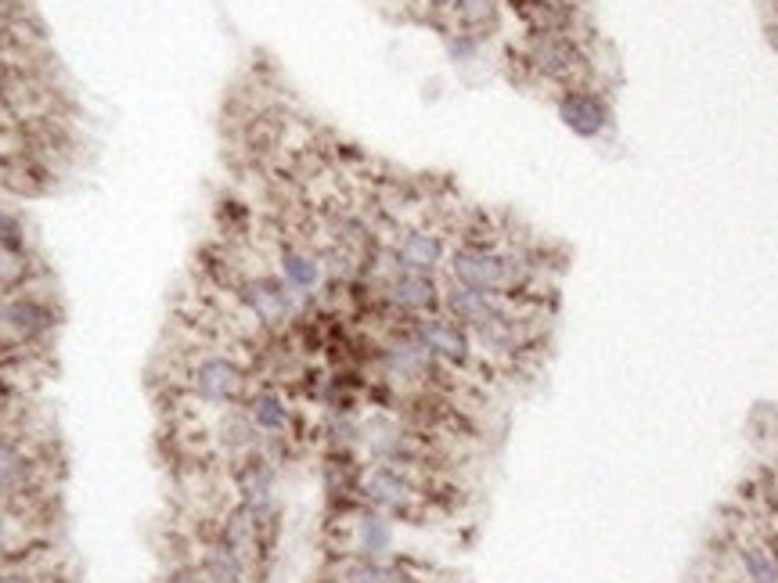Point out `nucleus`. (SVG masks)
Here are the masks:
<instances>
[{
	"instance_id": "nucleus-1",
	"label": "nucleus",
	"mask_w": 778,
	"mask_h": 583,
	"mask_svg": "<svg viewBox=\"0 0 778 583\" xmlns=\"http://www.w3.org/2000/svg\"><path fill=\"white\" fill-rule=\"evenodd\" d=\"M238 306L246 310L259 328L267 332H282L299 317L303 299L293 288L285 285V278L278 270H253L238 281L235 288Z\"/></svg>"
},
{
	"instance_id": "nucleus-2",
	"label": "nucleus",
	"mask_w": 778,
	"mask_h": 583,
	"mask_svg": "<svg viewBox=\"0 0 778 583\" xmlns=\"http://www.w3.org/2000/svg\"><path fill=\"white\" fill-rule=\"evenodd\" d=\"M372 270H375V281H378V296H383V303L396 314L422 317V314L440 310V303H444V285L430 278V274L396 267L390 249L378 253V264Z\"/></svg>"
},
{
	"instance_id": "nucleus-3",
	"label": "nucleus",
	"mask_w": 778,
	"mask_h": 583,
	"mask_svg": "<svg viewBox=\"0 0 778 583\" xmlns=\"http://www.w3.org/2000/svg\"><path fill=\"white\" fill-rule=\"evenodd\" d=\"M444 270L451 285L512 299V274L505 249H491V245H476V241L457 245V249H451Z\"/></svg>"
},
{
	"instance_id": "nucleus-4",
	"label": "nucleus",
	"mask_w": 778,
	"mask_h": 583,
	"mask_svg": "<svg viewBox=\"0 0 778 583\" xmlns=\"http://www.w3.org/2000/svg\"><path fill=\"white\" fill-rule=\"evenodd\" d=\"M188 389L203 404L235 407L249 396V372L227 353H203L188 367Z\"/></svg>"
},
{
	"instance_id": "nucleus-5",
	"label": "nucleus",
	"mask_w": 778,
	"mask_h": 583,
	"mask_svg": "<svg viewBox=\"0 0 778 583\" xmlns=\"http://www.w3.org/2000/svg\"><path fill=\"white\" fill-rule=\"evenodd\" d=\"M361 497L386 515H411L422 504V486L404 465L372 462L361 475Z\"/></svg>"
},
{
	"instance_id": "nucleus-6",
	"label": "nucleus",
	"mask_w": 778,
	"mask_h": 583,
	"mask_svg": "<svg viewBox=\"0 0 778 583\" xmlns=\"http://www.w3.org/2000/svg\"><path fill=\"white\" fill-rule=\"evenodd\" d=\"M378 360H383L386 378L396 382V386H407V389L433 386L440 367H444L430 349L415 339V332H401V335H393V339H386L383 353H378Z\"/></svg>"
},
{
	"instance_id": "nucleus-7",
	"label": "nucleus",
	"mask_w": 778,
	"mask_h": 583,
	"mask_svg": "<svg viewBox=\"0 0 778 583\" xmlns=\"http://www.w3.org/2000/svg\"><path fill=\"white\" fill-rule=\"evenodd\" d=\"M411 332H415V339L430 349L444 367H472V364H476L480 349H476V343H472V335L457 325L454 317H447L444 310L415 317Z\"/></svg>"
},
{
	"instance_id": "nucleus-8",
	"label": "nucleus",
	"mask_w": 778,
	"mask_h": 583,
	"mask_svg": "<svg viewBox=\"0 0 778 583\" xmlns=\"http://www.w3.org/2000/svg\"><path fill=\"white\" fill-rule=\"evenodd\" d=\"M440 310H444L447 317H454L457 325H462L469 335H476L483 328L491 325H501V320H509L515 314V303L509 296H491V292H472V288H462V285H444V303H440Z\"/></svg>"
},
{
	"instance_id": "nucleus-9",
	"label": "nucleus",
	"mask_w": 778,
	"mask_h": 583,
	"mask_svg": "<svg viewBox=\"0 0 778 583\" xmlns=\"http://www.w3.org/2000/svg\"><path fill=\"white\" fill-rule=\"evenodd\" d=\"M361 447L372 454V462H386V465H418L422 462V439L404 428L396 418L386 414H372L368 422L361 425Z\"/></svg>"
},
{
	"instance_id": "nucleus-10",
	"label": "nucleus",
	"mask_w": 778,
	"mask_h": 583,
	"mask_svg": "<svg viewBox=\"0 0 778 583\" xmlns=\"http://www.w3.org/2000/svg\"><path fill=\"white\" fill-rule=\"evenodd\" d=\"M274 486H278V472H274L270 457L264 451L238 457V468H235L238 504L256 518V526H264L274 515Z\"/></svg>"
},
{
	"instance_id": "nucleus-11",
	"label": "nucleus",
	"mask_w": 778,
	"mask_h": 583,
	"mask_svg": "<svg viewBox=\"0 0 778 583\" xmlns=\"http://www.w3.org/2000/svg\"><path fill=\"white\" fill-rule=\"evenodd\" d=\"M390 256L396 267L415 270V274H430V278H440V270L447 267V241L436 231H425V227H407V231L396 235V241L390 245Z\"/></svg>"
},
{
	"instance_id": "nucleus-12",
	"label": "nucleus",
	"mask_w": 778,
	"mask_h": 583,
	"mask_svg": "<svg viewBox=\"0 0 778 583\" xmlns=\"http://www.w3.org/2000/svg\"><path fill=\"white\" fill-rule=\"evenodd\" d=\"M555 109H559V119L567 122L577 137H584V141L602 137L609 130V122H613V105L588 87H570L567 95L559 98Z\"/></svg>"
},
{
	"instance_id": "nucleus-13",
	"label": "nucleus",
	"mask_w": 778,
	"mask_h": 583,
	"mask_svg": "<svg viewBox=\"0 0 778 583\" xmlns=\"http://www.w3.org/2000/svg\"><path fill=\"white\" fill-rule=\"evenodd\" d=\"M51 328V310L40 299L14 296L0 303V335L8 343H33Z\"/></svg>"
},
{
	"instance_id": "nucleus-14",
	"label": "nucleus",
	"mask_w": 778,
	"mask_h": 583,
	"mask_svg": "<svg viewBox=\"0 0 778 583\" xmlns=\"http://www.w3.org/2000/svg\"><path fill=\"white\" fill-rule=\"evenodd\" d=\"M274 264H278V274H282L285 285L293 288L299 299L317 296V288L325 285L322 259H317V253L303 249V245H293V241L278 245V256H274Z\"/></svg>"
},
{
	"instance_id": "nucleus-15",
	"label": "nucleus",
	"mask_w": 778,
	"mask_h": 583,
	"mask_svg": "<svg viewBox=\"0 0 778 583\" xmlns=\"http://www.w3.org/2000/svg\"><path fill=\"white\" fill-rule=\"evenodd\" d=\"M349 544H354V555L361 559H393V551H396L393 515L378 508H364L354 518V526H349Z\"/></svg>"
},
{
	"instance_id": "nucleus-16",
	"label": "nucleus",
	"mask_w": 778,
	"mask_h": 583,
	"mask_svg": "<svg viewBox=\"0 0 778 583\" xmlns=\"http://www.w3.org/2000/svg\"><path fill=\"white\" fill-rule=\"evenodd\" d=\"M530 66L541 76H548V80H567V76H573L577 66H581V55H577V48L567 37L541 33L530 43Z\"/></svg>"
},
{
	"instance_id": "nucleus-17",
	"label": "nucleus",
	"mask_w": 778,
	"mask_h": 583,
	"mask_svg": "<svg viewBox=\"0 0 778 583\" xmlns=\"http://www.w3.org/2000/svg\"><path fill=\"white\" fill-rule=\"evenodd\" d=\"M217 443H220L224 454L246 457V454L264 451V433H259V428L253 425V418L246 414V407H242V411L227 407V411L220 414V422H217Z\"/></svg>"
},
{
	"instance_id": "nucleus-18",
	"label": "nucleus",
	"mask_w": 778,
	"mask_h": 583,
	"mask_svg": "<svg viewBox=\"0 0 778 583\" xmlns=\"http://www.w3.org/2000/svg\"><path fill=\"white\" fill-rule=\"evenodd\" d=\"M246 414L264 436H285L288 428H293V407H288L285 396L274 393V389L249 393L246 396Z\"/></svg>"
},
{
	"instance_id": "nucleus-19",
	"label": "nucleus",
	"mask_w": 778,
	"mask_h": 583,
	"mask_svg": "<svg viewBox=\"0 0 778 583\" xmlns=\"http://www.w3.org/2000/svg\"><path fill=\"white\" fill-rule=\"evenodd\" d=\"M339 583H411V573L393 565L390 559H361L349 555L339 565Z\"/></svg>"
},
{
	"instance_id": "nucleus-20",
	"label": "nucleus",
	"mask_w": 778,
	"mask_h": 583,
	"mask_svg": "<svg viewBox=\"0 0 778 583\" xmlns=\"http://www.w3.org/2000/svg\"><path fill=\"white\" fill-rule=\"evenodd\" d=\"M742 583H778V551L765 541H742L736 547Z\"/></svg>"
},
{
	"instance_id": "nucleus-21",
	"label": "nucleus",
	"mask_w": 778,
	"mask_h": 583,
	"mask_svg": "<svg viewBox=\"0 0 778 583\" xmlns=\"http://www.w3.org/2000/svg\"><path fill=\"white\" fill-rule=\"evenodd\" d=\"M198 580L203 583H246V573L249 565L242 562L238 555H232L224 544H213L203 551V559H198Z\"/></svg>"
},
{
	"instance_id": "nucleus-22",
	"label": "nucleus",
	"mask_w": 778,
	"mask_h": 583,
	"mask_svg": "<svg viewBox=\"0 0 778 583\" xmlns=\"http://www.w3.org/2000/svg\"><path fill=\"white\" fill-rule=\"evenodd\" d=\"M26 480H29V465H26L22 451L0 439V497L19 494V490L26 486Z\"/></svg>"
},
{
	"instance_id": "nucleus-23",
	"label": "nucleus",
	"mask_w": 778,
	"mask_h": 583,
	"mask_svg": "<svg viewBox=\"0 0 778 583\" xmlns=\"http://www.w3.org/2000/svg\"><path fill=\"white\" fill-rule=\"evenodd\" d=\"M454 14L465 29L480 33L498 22V0H454Z\"/></svg>"
},
{
	"instance_id": "nucleus-24",
	"label": "nucleus",
	"mask_w": 778,
	"mask_h": 583,
	"mask_svg": "<svg viewBox=\"0 0 778 583\" xmlns=\"http://www.w3.org/2000/svg\"><path fill=\"white\" fill-rule=\"evenodd\" d=\"M22 227L19 220L11 217V213L0 209V249H8V253H22Z\"/></svg>"
},
{
	"instance_id": "nucleus-25",
	"label": "nucleus",
	"mask_w": 778,
	"mask_h": 583,
	"mask_svg": "<svg viewBox=\"0 0 778 583\" xmlns=\"http://www.w3.org/2000/svg\"><path fill=\"white\" fill-rule=\"evenodd\" d=\"M22 278V253L0 249V285H14Z\"/></svg>"
},
{
	"instance_id": "nucleus-26",
	"label": "nucleus",
	"mask_w": 778,
	"mask_h": 583,
	"mask_svg": "<svg viewBox=\"0 0 778 583\" xmlns=\"http://www.w3.org/2000/svg\"><path fill=\"white\" fill-rule=\"evenodd\" d=\"M170 583H203V580H198L195 570H177V573L170 576Z\"/></svg>"
},
{
	"instance_id": "nucleus-27",
	"label": "nucleus",
	"mask_w": 778,
	"mask_h": 583,
	"mask_svg": "<svg viewBox=\"0 0 778 583\" xmlns=\"http://www.w3.org/2000/svg\"><path fill=\"white\" fill-rule=\"evenodd\" d=\"M0 583H33V580L22 576V573H8V576H0Z\"/></svg>"
},
{
	"instance_id": "nucleus-28",
	"label": "nucleus",
	"mask_w": 778,
	"mask_h": 583,
	"mask_svg": "<svg viewBox=\"0 0 778 583\" xmlns=\"http://www.w3.org/2000/svg\"><path fill=\"white\" fill-rule=\"evenodd\" d=\"M4 544H8V518L0 515V547H4Z\"/></svg>"
},
{
	"instance_id": "nucleus-29",
	"label": "nucleus",
	"mask_w": 778,
	"mask_h": 583,
	"mask_svg": "<svg viewBox=\"0 0 778 583\" xmlns=\"http://www.w3.org/2000/svg\"><path fill=\"white\" fill-rule=\"evenodd\" d=\"M433 8H454V0H430Z\"/></svg>"
}]
</instances>
